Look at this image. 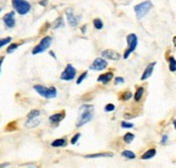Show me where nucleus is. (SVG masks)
Wrapping results in <instances>:
<instances>
[{
    "mask_svg": "<svg viewBox=\"0 0 176 168\" xmlns=\"http://www.w3.org/2000/svg\"><path fill=\"white\" fill-rule=\"evenodd\" d=\"M87 75H88V72H87V71L83 72L82 74H81V75H79V76H78V78H77L76 84H77V85H81V84H82V82H84L85 79L87 78Z\"/></svg>",
    "mask_w": 176,
    "mask_h": 168,
    "instance_id": "obj_29",
    "label": "nucleus"
},
{
    "mask_svg": "<svg viewBox=\"0 0 176 168\" xmlns=\"http://www.w3.org/2000/svg\"><path fill=\"white\" fill-rule=\"evenodd\" d=\"M94 113H95L94 105L91 104L82 105V106L79 107L78 116H77L75 126L77 128H81L84 125H86V124H88L89 122H91L92 118H94Z\"/></svg>",
    "mask_w": 176,
    "mask_h": 168,
    "instance_id": "obj_1",
    "label": "nucleus"
},
{
    "mask_svg": "<svg viewBox=\"0 0 176 168\" xmlns=\"http://www.w3.org/2000/svg\"><path fill=\"white\" fill-rule=\"evenodd\" d=\"M86 158H100V157H113L112 152H101V153H94V154H87L85 155Z\"/></svg>",
    "mask_w": 176,
    "mask_h": 168,
    "instance_id": "obj_15",
    "label": "nucleus"
},
{
    "mask_svg": "<svg viewBox=\"0 0 176 168\" xmlns=\"http://www.w3.org/2000/svg\"><path fill=\"white\" fill-rule=\"evenodd\" d=\"M121 127L125 128V129H130V128H134V124L133 123L126 122V120H123V122L121 123Z\"/></svg>",
    "mask_w": 176,
    "mask_h": 168,
    "instance_id": "obj_31",
    "label": "nucleus"
},
{
    "mask_svg": "<svg viewBox=\"0 0 176 168\" xmlns=\"http://www.w3.org/2000/svg\"><path fill=\"white\" fill-rule=\"evenodd\" d=\"M168 67H170V71L172 72V73H175L176 71V60L174 56H170L168 58Z\"/></svg>",
    "mask_w": 176,
    "mask_h": 168,
    "instance_id": "obj_23",
    "label": "nucleus"
},
{
    "mask_svg": "<svg viewBox=\"0 0 176 168\" xmlns=\"http://www.w3.org/2000/svg\"><path fill=\"white\" fill-rule=\"evenodd\" d=\"M108 61L105 59H103V58H97V59H95V61L92 62L91 64H90L89 66V69H91V71H103V69H105L108 67Z\"/></svg>",
    "mask_w": 176,
    "mask_h": 168,
    "instance_id": "obj_8",
    "label": "nucleus"
},
{
    "mask_svg": "<svg viewBox=\"0 0 176 168\" xmlns=\"http://www.w3.org/2000/svg\"><path fill=\"white\" fill-rule=\"evenodd\" d=\"M92 23H94V27L96 28V29H98V31H100V29L103 28V22H102L101 18H95Z\"/></svg>",
    "mask_w": 176,
    "mask_h": 168,
    "instance_id": "obj_28",
    "label": "nucleus"
},
{
    "mask_svg": "<svg viewBox=\"0 0 176 168\" xmlns=\"http://www.w3.org/2000/svg\"><path fill=\"white\" fill-rule=\"evenodd\" d=\"M117 97H119V100H121V101H123V102H126V101H128V100L132 99L133 93H132L129 90H124V91L120 92Z\"/></svg>",
    "mask_w": 176,
    "mask_h": 168,
    "instance_id": "obj_19",
    "label": "nucleus"
},
{
    "mask_svg": "<svg viewBox=\"0 0 176 168\" xmlns=\"http://www.w3.org/2000/svg\"><path fill=\"white\" fill-rule=\"evenodd\" d=\"M5 166H9V163H5V164H0V167H5Z\"/></svg>",
    "mask_w": 176,
    "mask_h": 168,
    "instance_id": "obj_40",
    "label": "nucleus"
},
{
    "mask_svg": "<svg viewBox=\"0 0 176 168\" xmlns=\"http://www.w3.org/2000/svg\"><path fill=\"white\" fill-rule=\"evenodd\" d=\"M86 28H87V25L82 26V27H81V32H82L83 34H85V33H86Z\"/></svg>",
    "mask_w": 176,
    "mask_h": 168,
    "instance_id": "obj_39",
    "label": "nucleus"
},
{
    "mask_svg": "<svg viewBox=\"0 0 176 168\" xmlns=\"http://www.w3.org/2000/svg\"><path fill=\"white\" fill-rule=\"evenodd\" d=\"M157 65V62H151V63H149L148 65H147V67L145 69V71H143V75H141L140 77V80H146V79H148L151 77V75H152L153 71H154V67H156Z\"/></svg>",
    "mask_w": 176,
    "mask_h": 168,
    "instance_id": "obj_13",
    "label": "nucleus"
},
{
    "mask_svg": "<svg viewBox=\"0 0 176 168\" xmlns=\"http://www.w3.org/2000/svg\"><path fill=\"white\" fill-rule=\"evenodd\" d=\"M65 15H67V23H69V25L71 26V27H76V26L78 25L81 18H82V15H75L71 10L65 11Z\"/></svg>",
    "mask_w": 176,
    "mask_h": 168,
    "instance_id": "obj_11",
    "label": "nucleus"
},
{
    "mask_svg": "<svg viewBox=\"0 0 176 168\" xmlns=\"http://www.w3.org/2000/svg\"><path fill=\"white\" fill-rule=\"evenodd\" d=\"M21 46V43L20 42H14V43H11L10 46L7 48V53L10 54V53H13L16 50H18V48Z\"/></svg>",
    "mask_w": 176,
    "mask_h": 168,
    "instance_id": "obj_26",
    "label": "nucleus"
},
{
    "mask_svg": "<svg viewBox=\"0 0 176 168\" xmlns=\"http://www.w3.org/2000/svg\"><path fill=\"white\" fill-rule=\"evenodd\" d=\"M79 138H81V133H75L73 137H72V139H71V144H76L77 142H78V140H79Z\"/></svg>",
    "mask_w": 176,
    "mask_h": 168,
    "instance_id": "obj_33",
    "label": "nucleus"
},
{
    "mask_svg": "<svg viewBox=\"0 0 176 168\" xmlns=\"http://www.w3.org/2000/svg\"><path fill=\"white\" fill-rule=\"evenodd\" d=\"M63 24H64L63 18H62V16H59V18H57L56 21H54L53 25H52V28H53V29H58V28L62 27V26H63Z\"/></svg>",
    "mask_w": 176,
    "mask_h": 168,
    "instance_id": "obj_25",
    "label": "nucleus"
},
{
    "mask_svg": "<svg viewBox=\"0 0 176 168\" xmlns=\"http://www.w3.org/2000/svg\"><path fill=\"white\" fill-rule=\"evenodd\" d=\"M121 155H122V157L127 158V160H135V158H136V154L133 152V151H130V150L122 151Z\"/></svg>",
    "mask_w": 176,
    "mask_h": 168,
    "instance_id": "obj_21",
    "label": "nucleus"
},
{
    "mask_svg": "<svg viewBox=\"0 0 176 168\" xmlns=\"http://www.w3.org/2000/svg\"><path fill=\"white\" fill-rule=\"evenodd\" d=\"M143 94H145V88L143 86H138L136 88V91L134 93V100L135 102H139L141 99H143Z\"/></svg>",
    "mask_w": 176,
    "mask_h": 168,
    "instance_id": "obj_17",
    "label": "nucleus"
},
{
    "mask_svg": "<svg viewBox=\"0 0 176 168\" xmlns=\"http://www.w3.org/2000/svg\"><path fill=\"white\" fill-rule=\"evenodd\" d=\"M0 12H1V8H0Z\"/></svg>",
    "mask_w": 176,
    "mask_h": 168,
    "instance_id": "obj_41",
    "label": "nucleus"
},
{
    "mask_svg": "<svg viewBox=\"0 0 176 168\" xmlns=\"http://www.w3.org/2000/svg\"><path fill=\"white\" fill-rule=\"evenodd\" d=\"M41 123V120L39 119V117L37 118H32V119H27L25 123V127L26 128H34V127H37Z\"/></svg>",
    "mask_w": 176,
    "mask_h": 168,
    "instance_id": "obj_20",
    "label": "nucleus"
},
{
    "mask_svg": "<svg viewBox=\"0 0 176 168\" xmlns=\"http://www.w3.org/2000/svg\"><path fill=\"white\" fill-rule=\"evenodd\" d=\"M67 144V140L65 138H60V139H56L51 142V146L52 148H63Z\"/></svg>",
    "mask_w": 176,
    "mask_h": 168,
    "instance_id": "obj_18",
    "label": "nucleus"
},
{
    "mask_svg": "<svg viewBox=\"0 0 176 168\" xmlns=\"http://www.w3.org/2000/svg\"><path fill=\"white\" fill-rule=\"evenodd\" d=\"M101 56L105 60H111V61H119L121 59V54L116 52L113 49H105L101 52Z\"/></svg>",
    "mask_w": 176,
    "mask_h": 168,
    "instance_id": "obj_9",
    "label": "nucleus"
},
{
    "mask_svg": "<svg viewBox=\"0 0 176 168\" xmlns=\"http://www.w3.org/2000/svg\"><path fill=\"white\" fill-rule=\"evenodd\" d=\"M156 155H157V150L154 148H152V149H149V150L146 151L143 155H141L140 158L143 160H151V158H153Z\"/></svg>",
    "mask_w": 176,
    "mask_h": 168,
    "instance_id": "obj_16",
    "label": "nucleus"
},
{
    "mask_svg": "<svg viewBox=\"0 0 176 168\" xmlns=\"http://www.w3.org/2000/svg\"><path fill=\"white\" fill-rule=\"evenodd\" d=\"M126 42H127V49L125 50L124 54H123V59H127L130 54L133 53L134 51L136 50L138 46V37L136 34H128L126 36Z\"/></svg>",
    "mask_w": 176,
    "mask_h": 168,
    "instance_id": "obj_4",
    "label": "nucleus"
},
{
    "mask_svg": "<svg viewBox=\"0 0 176 168\" xmlns=\"http://www.w3.org/2000/svg\"><path fill=\"white\" fill-rule=\"evenodd\" d=\"M16 129H18V122H16V120L9 123L8 125H7V127H5V130H7V131H14V130H16Z\"/></svg>",
    "mask_w": 176,
    "mask_h": 168,
    "instance_id": "obj_27",
    "label": "nucleus"
},
{
    "mask_svg": "<svg viewBox=\"0 0 176 168\" xmlns=\"http://www.w3.org/2000/svg\"><path fill=\"white\" fill-rule=\"evenodd\" d=\"M113 78V73L112 72H107V73H103V74L99 75L97 78V82H101L103 85H107L109 84Z\"/></svg>",
    "mask_w": 176,
    "mask_h": 168,
    "instance_id": "obj_14",
    "label": "nucleus"
},
{
    "mask_svg": "<svg viewBox=\"0 0 176 168\" xmlns=\"http://www.w3.org/2000/svg\"><path fill=\"white\" fill-rule=\"evenodd\" d=\"M40 116V111L39 109H32L31 112L27 114V119H32V118H37Z\"/></svg>",
    "mask_w": 176,
    "mask_h": 168,
    "instance_id": "obj_24",
    "label": "nucleus"
},
{
    "mask_svg": "<svg viewBox=\"0 0 176 168\" xmlns=\"http://www.w3.org/2000/svg\"><path fill=\"white\" fill-rule=\"evenodd\" d=\"M125 82V79L123 78V77H115L114 78V85H120V84H124Z\"/></svg>",
    "mask_w": 176,
    "mask_h": 168,
    "instance_id": "obj_34",
    "label": "nucleus"
},
{
    "mask_svg": "<svg viewBox=\"0 0 176 168\" xmlns=\"http://www.w3.org/2000/svg\"><path fill=\"white\" fill-rule=\"evenodd\" d=\"M49 54H50V55L52 56V58H53L54 60H57V55H56V53H54V52H53V51H52V50L49 51Z\"/></svg>",
    "mask_w": 176,
    "mask_h": 168,
    "instance_id": "obj_38",
    "label": "nucleus"
},
{
    "mask_svg": "<svg viewBox=\"0 0 176 168\" xmlns=\"http://www.w3.org/2000/svg\"><path fill=\"white\" fill-rule=\"evenodd\" d=\"M115 109V105L113 104V103H108V104H105V112L109 113V112H113Z\"/></svg>",
    "mask_w": 176,
    "mask_h": 168,
    "instance_id": "obj_32",
    "label": "nucleus"
},
{
    "mask_svg": "<svg viewBox=\"0 0 176 168\" xmlns=\"http://www.w3.org/2000/svg\"><path fill=\"white\" fill-rule=\"evenodd\" d=\"M134 139H135V135L132 133H125V135L123 136V141L125 143H127V144H129V143H132L134 141Z\"/></svg>",
    "mask_w": 176,
    "mask_h": 168,
    "instance_id": "obj_22",
    "label": "nucleus"
},
{
    "mask_svg": "<svg viewBox=\"0 0 176 168\" xmlns=\"http://www.w3.org/2000/svg\"><path fill=\"white\" fill-rule=\"evenodd\" d=\"M167 141H168V136L165 133V135H163L162 136V138H161V142L160 143L162 145H165L166 143H167Z\"/></svg>",
    "mask_w": 176,
    "mask_h": 168,
    "instance_id": "obj_35",
    "label": "nucleus"
},
{
    "mask_svg": "<svg viewBox=\"0 0 176 168\" xmlns=\"http://www.w3.org/2000/svg\"><path fill=\"white\" fill-rule=\"evenodd\" d=\"M64 118H65V111L62 109V111H59V112L53 113L52 115H50V116H49V122L53 126H57L58 124H60Z\"/></svg>",
    "mask_w": 176,
    "mask_h": 168,
    "instance_id": "obj_12",
    "label": "nucleus"
},
{
    "mask_svg": "<svg viewBox=\"0 0 176 168\" xmlns=\"http://www.w3.org/2000/svg\"><path fill=\"white\" fill-rule=\"evenodd\" d=\"M76 69H75L72 64H67L65 69H63V72L60 75V79L61 80H64V82H71L73 79H75V76H76Z\"/></svg>",
    "mask_w": 176,
    "mask_h": 168,
    "instance_id": "obj_7",
    "label": "nucleus"
},
{
    "mask_svg": "<svg viewBox=\"0 0 176 168\" xmlns=\"http://www.w3.org/2000/svg\"><path fill=\"white\" fill-rule=\"evenodd\" d=\"M152 8V2L150 0H146L143 2H140L136 5L134 7V10H135V14L137 20H141L143 18H145L147 14L149 13V11Z\"/></svg>",
    "mask_w": 176,
    "mask_h": 168,
    "instance_id": "obj_3",
    "label": "nucleus"
},
{
    "mask_svg": "<svg viewBox=\"0 0 176 168\" xmlns=\"http://www.w3.org/2000/svg\"><path fill=\"white\" fill-rule=\"evenodd\" d=\"M3 61H5V56H0V73H1V66H2Z\"/></svg>",
    "mask_w": 176,
    "mask_h": 168,
    "instance_id": "obj_37",
    "label": "nucleus"
},
{
    "mask_svg": "<svg viewBox=\"0 0 176 168\" xmlns=\"http://www.w3.org/2000/svg\"><path fill=\"white\" fill-rule=\"evenodd\" d=\"M11 40H12V38H11V37H5V38L0 39V48H2V47L7 46L8 43L11 42Z\"/></svg>",
    "mask_w": 176,
    "mask_h": 168,
    "instance_id": "obj_30",
    "label": "nucleus"
},
{
    "mask_svg": "<svg viewBox=\"0 0 176 168\" xmlns=\"http://www.w3.org/2000/svg\"><path fill=\"white\" fill-rule=\"evenodd\" d=\"M34 90L45 99H56L58 96V90L54 86L46 87L43 85H34Z\"/></svg>",
    "mask_w": 176,
    "mask_h": 168,
    "instance_id": "obj_2",
    "label": "nucleus"
},
{
    "mask_svg": "<svg viewBox=\"0 0 176 168\" xmlns=\"http://www.w3.org/2000/svg\"><path fill=\"white\" fill-rule=\"evenodd\" d=\"M47 3H48V0H40V1H39V5H43V7H46Z\"/></svg>",
    "mask_w": 176,
    "mask_h": 168,
    "instance_id": "obj_36",
    "label": "nucleus"
},
{
    "mask_svg": "<svg viewBox=\"0 0 176 168\" xmlns=\"http://www.w3.org/2000/svg\"><path fill=\"white\" fill-rule=\"evenodd\" d=\"M12 7L16 10V12H18L21 15H25L27 14L32 9L31 3L28 2L27 0H12Z\"/></svg>",
    "mask_w": 176,
    "mask_h": 168,
    "instance_id": "obj_6",
    "label": "nucleus"
},
{
    "mask_svg": "<svg viewBox=\"0 0 176 168\" xmlns=\"http://www.w3.org/2000/svg\"><path fill=\"white\" fill-rule=\"evenodd\" d=\"M52 43V37L51 36H45L43 39L40 40V42L37 43L32 50V54L33 55H37V54L43 53L46 50H48L49 47Z\"/></svg>",
    "mask_w": 176,
    "mask_h": 168,
    "instance_id": "obj_5",
    "label": "nucleus"
},
{
    "mask_svg": "<svg viewBox=\"0 0 176 168\" xmlns=\"http://www.w3.org/2000/svg\"><path fill=\"white\" fill-rule=\"evenodd\" d=\"M3 24L7 28H13L16 26V13L14 11H11V12L5 13L3 15Z\"/></svg>",
    "mask_w": 176,
    "mask_h": 168,
    "instance_id": "obj_10",
    "label": "nucleus"
}]
</instances>
